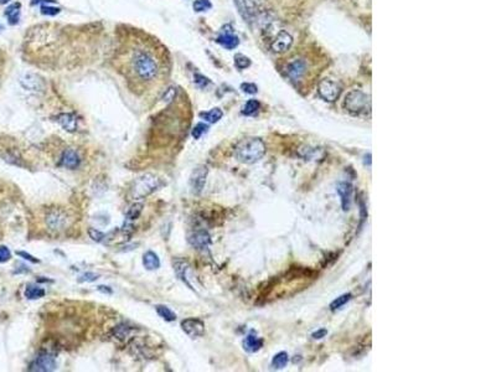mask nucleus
I'll list each match as a JSON object with an SVG mask.
<instances>
[{
    "label": "nucleus",
    "mask_w": 496,
    "mask_h": 372,
    "mask_svg": "<svg viewBox=\"0 0 496 372\" xmlns=\"http://www.w3.org/2000/svg\"><path fill=\"white\" fill-rule=\"evenodd\" d=\"M118 65L129 84L140 89L155 86L169 71L166 49L157 40L145 36L131 37L119 49Z\"/></svg>",
    "instance_id": "nucleus-1"
},
{
    "label": "nucleus",
    "mask_w": 496,
    "mask_h": 372,
    "mask_svg": "<svg viewBox=\"0 0 496 372\" xmlns=\"http://www.w3.org/2000/svg\"><path fill=\"white\" fill-rule=\"evenodd\" d=\"M266 154V145L259 138H245L235 147V157L243 164H254Z\"/></svg>",
    "instance_id": "nucleus-2"
},
{
    "label": "nucleus",
    "mask_w": 496,
    "mask_h": 372,
    "mask_svg": "<svg viewBox=\"0 0 496 372\" xmlns=\"http://www.w3.org/2000/svg\"><path fill=\"white\" fill-rule=\"evenodd\" d=\"M164 185L162 179H159L158 176L150 175V174H146V175L140 176V178L137 179L134 181L133 186H132V196L134 199H143V197L149 196L150 194L158 190L159 187Z\"/></svg>",
    "instance_id": "nucleus-3"
},
{
    "label": "nucleus",
    "mask_w": 496,
    "mask_h": 372,
    "mask_svg": "<svg viewBox=\"0 0 496 372\" xmlns=\"http://www.w3.org/2000/svg\"><path fill=\"white\" fill-rule=\"evenodd\" d=\"M310 68L311 66L308 58L303 55H298L295 57L289 58L284 70L290 81L298 83V82H302L304 81V79H306Z\"/></svg>",
    "instance_id": "nucleus-4"
},
{
    "label": "nucleus",
    "mask_w": 496,
    "mask_h": 372,
    "mask_svg": "<svg viewBox=\"0 0 496 372\" xmlns=\"http://www.w3.org/2000/svg\"><path fill=\"white\" fill-rule=\"evenodd\" d=\"M345 108L353 114L366 113L370 108V98L358 89L349 92L345 97Z\"/></svg>",
    "instance_id": "nucleus-5"
},
{
    "label": "nucleus",
    "mask_w": 496,
    "mask_h": 372,
    "mask_svg": "<svg viewBox=\"0 0 496 372\" xmlns=\"http://www.w3.org/2000/svg\"><path fill=\"white\" fill-rule=\"evenodd\" d=\"M45 222L51 231L60 232L70 225V216L62 209H50L45 216Z\"/></svg>",
    "instance_id": "nucleus-6"
},
{
    "label": "nucleus",
    "mask_w": 496,
    "mask_h": 372,
    "mask_svg": "<svg viewBox=\"0 0 496 372\" xmlns=\"http://www.w3.org/2000/svg\"><path fill=\"white\" fill-rule=\"evenodd\" d=\"M319 96L327 102H334L339 98L341 87L337 84V82L332 81L330 79L321 80L318 84Z\"/></svg>",
    "instance_id": "nucleus-7"
},
{
    "label": "nucleus",
    "mask_w": 496,
    "mask_h": 372,
    "mask_svg": "<svg viewBox=\"0 0 496 372\" xmlns=\"http://www.w3.org/2000/svg\"><path fill=\"white\" fill-rule=\"evenodd\" d=\"M207 174H209V170L205 165H200L193 169L190 176V187L193 194L197 195L202 191L205 184H206Z\"/></svg>",
    "instance_id": "nucleus-8"
},
{
    "label": "nucleus",
    "mask_w": 496,
    "mask_h": 372,
    "mask_svg": "<svg viewBox=\"0 0 496 372\" xmlns=\"http://www.w3.org/2000/svg\"><path fill=\"white\" fill-rule=\"evenodd\" d=\"M181 329L191 339L200 338L205 334V324L200 319L189 318L181 321Z\"/></svg>",
    "instance_id": "nucleus-9"
},
{
    "label": "nucleus",
    "mask_w": 496,
    "mask_h": 372,
    "mask_svg": "<svg viewBox=\"0 0 496 372\" xmlns=\"http://www.w3.org/2000/svg\"><path fill=\"white\" fill-rule=\"evenodd\" d=\"M30 371L37 372H50L56 370L55 357L50 354H41L30 364Z\"/></svg>",
    "instance_id": "nucleus-10"
},
{
    "label": "nucleus",
    "mask_w": 496,
    "mask_h": 372,
    "mask_svg": "<svg viewBox=\"0 0 496 372\" xmlns=\"http://www.w3.org/2000/svg\"><path fill=\"white\" fill-rule=\"evenodd\" d=\"M20 83L24 88L32 92H44L46 88L45 81L36 74H25L21 76Z\"/></svg>",
    "instance_id": "nucleus-11"
},
{
    "label": "nucleus",
    "mask_w": 496,
    "mask_h": 372,
    "mask_svg": "<svg viewBox=\"0 0 496 372\" xmlns=\"http://www.w3.org/2000/svg\"><path fill=\"white\" fill-rule=\"evenodd\" d=\"M292 44H293L292 35H290L288 31H285V30H280V31L277 34V36H276V39L272 41L271 48L275 53H284L289 50Z\"/></svg>",
    "instance_id": "nucleus-12"
},
{
    "label": "nucleus",
    "mask_w": 496,
    "mask_h": 372,
    "mask_svg": "<svg viewBox=\"0 0 496 372\" xmlns=\"http://www.w3.org/2000/svg\"><path fill=\"white\" fill-rule=\"evenodd\" d=\"M337 194L341 197V205L342 210L347 211L350 210L351 206V197H353V186L349 183H340L337 185L336 189Z\"/></svg>",
    "instance_id": "nucleus-13"
},
{
    "label": "nucleus",
    "mask_w": 496,
    "mask_h": 372,
    "mask_svg": "<svg viewBox=\"0 0 496 372\" xmlns=\"http://www.w3.org/2000/svg\"><path fill=\"white\" fill-rule=\"evenodd\" d=\"M80 162H81V159H80L76 150H73L70 148V149H66L65 152L62 153V157H61V165L65 166V168L76 169L80 166Z\"/></svg>",
    "instance_id": "nucleus-14"
},
{
    "label": "nucleus",
    "mask_w": 496,
    "mask_h": 372,
    "mask_svg": "<svg viewBox=\"0 0 496 372\" xmlns=\"http://www.w3.org/2000/svg\"><path fill=\"white\" fill-rule=\"evenodd\" d=\"M189 242H190L191 246L202 249L209 246L211 239H210V235L206 231H197V232H193V235L189 236Z\"/></svg>",
    "instance_id": "nucleus-15"
},
{
    "label": "nucleus",
    "mask_w": 496,
    "mask_h": 372,
    "mask_svg": "<svg viewBox=\"0 0 496 372\" xmlns=\"http://www.w3.org/2000/svg\"><path fill=\"white\" fill-rule=\"evenodd\" d=\"M263 346V340L258 336H256L254 331H252L251 334H248L247 336L243 340V347L247 352H256L258 350H261V347Z\"/></svg>",
    "instance_id": "nucleus-16"
},
{
    "label": "nucleus",
    "mask_w": 496,
    "mask_h": 372,
    "mask_svg": "<svg viewBox=\"0 0 496 372\" xmlns=\"http://www.w3.org/2000/svg\"><path fill=\"white\" fill-rule=\"evenodd\" d=\"M57 122L65 131L70 132V133L76 132L77 119L76 117L73 114H71V113H62V114H60L57 117Z\"/></svg>",
    "instance_id": "nucleus-17"
},
{
    "label": "nucleus",
    "mask_w": 496,
    "mask_h": 372,
    "mask_svg": "<svg viewBox=\"0 0 496 372\" xmlns=\"http://www.w3.org/2000/svg\"><path fill=\"white\" fill-rule=\"evenodd\" d=\"M217 42H219L220 45H222L225 49L232 50V49L237 48L238 44H240V40H238V37L235 36L232 32H225V34H222L221 36H219Z\"/></svg>",
    "instance_id": "nucleus-18"
},
{
    "label": "nucleus",
    "mask_w": 496,
    "mask_h": 372,
    "mask_svg": "<svg viewBox=\"0 0 496 372\" xmlns=\"http://www.w3.org/2000/svg\"><path fill=\"white\" fill-rule=\"evenodd\" d=\"M143 266L148 270H155L160 267V260L158 254L153 251H148L143 256Z\"/></svg>",
    "instance_id": "nucleus-19"
},
{
    "label": "nucleus",
    "mask_w": 496,
    "mask_h": 372,
    "mask_svg": "<svg viewBox=\"0 0 496 372\" xmlns=\"http://www.w3.org/2000/svg\"><path fill=\"white\" fill-rule=\"evenodd\" d=\"M45 294H46V292H45L44 288H41L39 286H34V284H29L27 287V289H25V296L28 299H30V300H36V299L42 298V296H45Z\"/></svg>",
    "instance_id": "nucleus-20"
},
{
    "label": "nucleus",
    "mask_w": 496,
    "mask_h": 372,
    "mask_svg": "<svg viewBox=\"0 0 496 372\" xmlns=\"http://www.w3.org/2000/svg\"><path fill=\"white\" fill-rule=\"evenodd\" d=\"M222 115H223V113H222V110L220 108H214V109L209 110V112L200 113V117L204 118L206 122H209V123H216V122H219L222 118Z\"/></svg>",
    "instance_id": "nucleus-21"
},
{
    "label": "nucleus",
    "mask_w": 496,
    "mask_h": 372,
    "mask_svg": "<svg viewBox=\"0 0 496 372\" xmlns=\"http://www.w3.org/2000/svg\"><path fill=\"white\" fill-rule=\"evenodd\" d=\"M155 310H157V313L159 314V317L163 318L165 321L171 322V321H175L176 320L175 313L172 312L170 308L165 307V305H157V307H155Z\"/></svg>",
    "instance_id": "nucleus-22"
},
{
    "label": "nucleus",
    "mask_w": 496,
    "mask_h": 372,
    "mask_svg": "<svg viewBox=\"0 0 496 372\" xmlns=\"http://www.w3.org/2000/svg\"><path fill=\"white\" fill-rule=\"evenodd\" d=\"M288 360H289V357H288L287 352L282 351L273 357V360H272V366H273V369L276 370L284 369L288 364Z\"/></svg>",
    "instance_id": "nucleus-23"
},
{
    "label": "nucleus",
    "mask_w": 496,
    "mask_h": 372,
    "mask_svg": "<svg viewBox=\"0 0 496 372\" xmlns=\"http://www.w3.org/2000/svg\"><path fill=\"white\" fill-rule=\"evenodd\" d=\"M143 204H140V202H136L134 205H132L131 206V209L128 210V213H127V220H129V221H133V220H137V218L140 216V213H141V211H143Z\"/></svg>",
    "instance_id": "nucleus-24"
},
{
    "label": "nucleus",
    "mask_w": 496,
    "mask_h": 372,
    "mask_svg": "<svg viewBox=\"0 0 496 372\" xmlns=\"http://www.w3.org/2000/svg\"><path fill=\"white\" fill-rule=\"evenodd\" d=\"M259 109V102L257 100H249L243 107L242 113L245 115H254Z\"/></svg>",
    "instance_id": "nucleus-25"
},
{
    "label": "nucleus",
    "mask_w": 496,
    "mask_h": 372,
    "mask_svg": "<svg viewBox=\"0 0 496 372\" xmlns=\"http://www.w3.org/2000/svg\"><path fill=\"white\" fill-rule=\"evenodd\" d=\"M351 296H353V295H351V294H344V295H341V296H339V298H336L334 301H332L331 304H330V309H331V310L340 309V308L344 307V305L346 304L347 301L350 300Z\"/></svg>",
    "instance_id": "nucleus-26"
},
{
    "label": "nucleus",
    "mask_w": 496,
    "mask_h": 372,
    "mask_svg": "<svg viewBox=\"0 0 496 372\" xmlns=\"http://www.w3.org/2000/svg\"><path fill=\"white\" fill-rule=\"evenodd\" d=\"M19 6H20V5H19V4H14V5L9 6V8L6 9L5 15L9 18V21H10V24H15V23H18V19H19Z\"/></svg>",
    "instance_id": "nucleus-27"
},
{
    "label": "nucleus",
    "mask_w": 496,
    "mask_h": 372,
    "mask_svg": "<svg viewBox=\"0 0 496 372\" xmlns=\"http://www.w3.org/2000/svg\"><path fill=\"white\" fill-rule=\"evenodd\" d=\"M235 65L236 67L240 68V70H245V68H247L248 66L251 65V61H249V58L246 57V56L243 55H236Z\"/></svg>",
    "instance_id": "nucleus-28"
},
{
    "label": "nucleus",
    "mask_w": 496,
    "mask_h": 372,
    "mask_svg": "<svg viewBox=\"0 0 496 372\" xmlns=\"http://www.w3.org/2000/svg\"><path fill=\"white\" fill-rule=\"evenodd\" d=\"M211 3L209 0H195L193 3V10L195 11H205L211 9Z\"/></svg>",
    "instance_id": "nucleus-29"
},
{
    "label": "nucleus",
    "mask_w": 496,
    "mask_h": 372,
    "mask_svg": "<svg viewBox=\"0 0 496 372\" xmlns=\"http://www.w3.org/2000/svg\"><path fill=\"white\" fill-rule=\"evenodd\" d=\"M207 129H209V127H207L205 123L196 124L195 128H193V136L195 139H200V138H201L202 134L206 133Z\"/></svg>",
    "instance_id": "nucleus-30"
},
{
    "label": "nucleus",
    "mask_w": 496,
    "mask_h": 372,
    "mask_svg": "<svg viewBox=\"0 0 496 372\" xmlns=\"http://www.w3.org/2000/svg\"><path fill=\"white\" fill-rule=\"evenodd\" d=\"M88 235H89V237H91V239L96 242H102L103 239H106V234H103L102 231L96 230V228H89Z\"/></svg>",
    "instance_id": "nucleus-31"
},
{
    "label": "nucleus",
    "mask_w": 496,
    "mask_h": 372,
    "mask_svg": "<svg viewBox=\"0 0 496 372\" xmlns=\"http://www.w3.org/2000/svg\"><path fill=\"white\" fill-rule=\"evenodd\" d=\"M10 258H11V253H10V251H9L8 247L0 246V263L8 262Z\"/></svg>",
    "instance_id": "nucleus-32"
},
{
    "label": "nucleus",
    "mask_w": 496,
    "mask_h": 372,
    "mask_svg": "<svg viewBox=\"0 0 496 372\" xmlns=\"http://www.w3.org/2000/svg\"><path fill=\"white\" fill-rule=\"evenodd\" d=\"M98 279V274H94L93 272H86L80 277L79 282L83 283V282H94Z\"/></svg>",
    "instance_id": "nucleus-33"
},
{
    "label": "nucleus",
    "mask_w": 496,
    "mask_h": 372,
    "mask_svg": "<svg viewBox=\"0 0 496 372\" xmlns=\"http://www.w3.org/2000/svg\"><path fill=\"white\" fill-rule=\"evenodd\" d=\"M241 89H242L245 93H248V95H254V93H257V86L256 84H253V83H243L242 86H241Z\"/></svg>",
    "instance_id": "nucleus-34"
},
{
    "label": "nucleus",
    "mask_w": 496,
    "mask_h": 372,
    "mask_svg": "<svg viewBox=\"0 0 496 372\" xmlns=\"http://www.w3.org/2000/svg\"><path fill=\"white\" fill-rule=\"evenodd\" d=\"M175 95H176V89L175 88H169V89H166V91H165L164 97H163V100H164V102L169 103V102H171L172 100H175Z\"/></svg>",
    "instance_id": "nucleus-35"
},
{
    "label": "nucleus",
    "mask_w": 496,
    "mask_h": 372,
    "mask_svg": "<svg viewBox=\"0 0 496 372\" xmlns=\"http://www.w3.org/2000/svg\"><path fill=\"white\" fill-rule=\"evenodd\" d=\"M16 254H18V256H20V257L25 258V260L30 261V262H31V263H39V262H40V261L37 260V258H35L34 256H31V254L27 253V252H21V251H19V252H16Z\"/></svg>",
    "instance_id": "nucleus-36"
},
{
    "label": "nucleus",
    "mask_w": 496,
    "mask_h": 372,
    "mask_svg": "<svg viewBox=\"0 0 496 372\" xmlns=\"http://www.w3.org/2000/svg\"><path fill=\"white\" fill-rule=\"evenodd\" d=\"M4 67H5V57H4V53L0 50V82H1V77L4 74Z\"/></svg>",
    "instance_id": "nucleus-37"
},
{
    "label": "nucleus",
    "mask_w": 496,
    "mask_h": 372,
    "mask_svg": "<svg viewBox=\"0 0 496 372\" xmlns=\"http://www.w3.org/2000/svg\"><path fill=\"white\" fill-rule=\"evenodd\" d=\"M195 82L197 84H200L201 87H204V86H206L207 83H209V80L206 79V77H204V76H201V75H196L195 76Z\"/></svg>",
    "instance_id": "nucleus-38"
},
{
    "label": "nucleus",
    "mask_w": 496,
    "mask_h": 372,
    "mask_svg": "<svg viewBox=\"0 0 496 372\" xmlns=\"http://www.w3.org/2000/svg\"><path fill=\"white\" fill-rule=\"evenodd\" d=\"M42 13L47 14V15H56L58 13L60 9H55V8H50V6H42L41 8Z\"/></svg>",
    "instance_id": "nucleus-39"
},
{
    "label": "nucleus",
    "mask_w": 496,
    "mask_h": 372,
    "mask_svg": "<svg viewBox=\"0 0 496 372\" xmlns=\"http://www.w3.org/2000/svg\"><path fill=\"white\" fill-rule=\"evenodd\" d=\"M327 334H328V330L327 329H320V330H318V331H315V333L313 334V339H315V340H318V339H323V338H325L327 336Z\"/></svg>",
    "instance_id": "nucleus-40"
},
{
    "label": "nucleus",
    "mask_w": 496,
    "mask_h": 372,
    "mask_svg": "<svg viewBox=\"0 0 496 372\" xmlns=\"http://www.w3.org/2000/svg\"><path fill=\"white\" fill-rule=\"evenodd\" d=\"M98 291H101V292H105V293H112V289H110V287H103V286H101V287H98Z\"/></svg>",
    "instance_id": "nucleus-41"
},
{
    "label": "nucleus",
    "mask_w": 496,
    "mask_h": 372,
    "mask_svg": "<svg viewBox=\"0 0 496 372\" xmlns=\"http://www.w3.org/2000/svg\"><path fill=\"white\" fill-rule=\"evenodd\" d=\"M9 0H0V3L1 4H5V3H8Z\"/></svg>",
    "instance_id": "nucleus-42"
},
{
    "label": "nucleus",
    "mask_w": 496,
    "mask_h": 372,
    "mask_svg": "<svg viewBox=\"0 0 496 372\" xmlns=\"http://www.w3.org/2000/svg\"><path fill=\"white\" fill-rule=\"evenodd\" d=\"M287 1H288V0H287ZM297 1H298V0H297Z\"/></svg>",
    "instance_id": "nucleus-43"
}]
</instances>
